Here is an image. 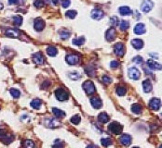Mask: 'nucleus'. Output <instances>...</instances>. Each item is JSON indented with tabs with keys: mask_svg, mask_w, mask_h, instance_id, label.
<instances>
[{
	"mask_svg": "<svg viewBox=\"0 0 162 148\" xmlns=\"http://www.w3.org/2000/svg\"><path fill=\"white\" fill-rule=\"evenodd\" d=\"M14 140V136L10 134L5 129H0V141L3 142L5 144H9L12 143Z\"/></svg>",
	"mask_w": 162,
	"mask_h": 148,
	"instance_id": "nucleus-1",
	"label": "nucleus"
},
{
	"mask_svg": "<svg viewBox=\"0 0 162 148\" xmlns=\"http://www.w3.org/2000/svg\"><path fill=\"white\" fill-rule=\"evenodd\" d=\"M55 96L59 101H65V100L68 99L69 94L64 89H62V88H59V89H57L55 91Z\"/></svg>",
	"mask_w": 162,
	"mask_h": 148,
	"instance_id": "nucleus-2",
	"label": "nucleus"
},
{
	"mask_svg": "<svg viewBox=\"0 0 162 148\" xmlns=\"http://www.w3.org/2000/svg\"><path fill=\"white\" fill-rule=\"evenodd\" d=\"M108 128H109V130H110V132L112 133L117 134V135L120 134L121 132H122V126L117 121H114V122L110 123V125L108 126Z\"/></svg>",
	"mask_w": 162,
	"mask_h": 148,
	"instance_id": "nucleus-3",
	"label": "nucleus"
},
{
	"mask_svg": "<svg viewBox=\"0 0 162 148\" xmlns=\"http://www.w3.org/2000/svg\"><path fill=\"white\" fill-rule=\"evenodd\" d=\"M83 89L86 91V93L88 94H92L95 93V91H96V89H95V85L93 84L92 82H90V81H87V82L83 83Z\"/></svg>",
	"mask_w": 162,
	"mask_h": 148,
	"instance_id": "nucleus-4",
	"label": "nucleus"
},
{
	"mask_svg": "<svg viewBox=\"0 0 162 148\" xmlns=\"http://www.w3.org/2000/svg\"><path fill=\"white\" fill-rule=\"evenodd\" d=\"M153 6L154 4L151 0H144L142 3V6H141V9H142V11L144 13H148L150 10L152 9Z\"/></svg>",
	"mask_w": 162,
	"mask_h": 148,
	"instance_id": "nucleus-5",
	"label": "nucleus"
},
{
	"mask_svg": "<svg viewBox=\"0 0 162 148\" xmlns=\"http://www.w3.org/2000/svg\"><path fill=\"white\" fill-rule=\"evenodd\" d=\"M46 26V23L45 22L40 18H37V19L35 20V22H34V28L35 30L37 31H41L42 30L44 29Z\"/></svg>",
	"mask_w": 162,
	"mask_h": 148,
	"instance_id": "nucleus-6",
	"label": "nucleus"
},
{
	"mask_svg": "<svg viewBox=\"0 0 162 148\" xmlns=\"http://www.w3.org/2000/svg\"><path fill=\"white\" fill-rule=\"evenodd\" d=\"M116 37H117V31H116L115 28H110L105 33V38H106V40L108 42L114 41L116 39Z\"/></svg>",
	"mask_w": 162,
	"mask_h": 148,
	"instance_id": "nucleus-7",
	"label": "nucleus"
},
{
	"mask_svg": "<svg viewBox=\"0 0 162 148\" xmlns=\"http://www.w3.org/2000/svg\"><path fill=\"white\" fill-rule=\"evenodd\" d=\"M114 51L116 53V55H118V57H122L125 54V46L122 43H118L116 44L114 47Z\"/></svg>",
	"mask_w": 162,
	"mask_h": 148,
	"instance_id": "nucleus-8",
	"label": "nucleus"
},
{
	"mask_svg": "<svg viewBox=\"0 0 162 148\" xmlns=\"http://www.w3.org/2000/svg\"><path fill=\"white\" fill-rule=\"evenodd\" d=\"M128 74H129V77L132 80H139L140 78V76H141V73L138 69H137L136 68H131V69H129L128 70Z\"/></svg>",
	"mask_w": 162,
	"mask_h": 148,
	"instance_id": "nucleus-9",
	"label": "nucleus"
},
{
	"mask_svg": "<svg viewBox=\"0 0 162 148\" xmlns=\"http://www.w3.org/2000/svg\"><path fill=\"white\" fill-rule=\"evenodd\" d=\"M160 105H161V101L158 98H153L149 102V107L153 110H158L160 108Z\"/></svg>",
	"mask_w": 162,
	"mask_h": 148,
	"instance_id": "nucleus-10",
	"label": "nucleus"
},
{
	"mask_svg": "<svg viewBox=\"0 0 162 148\" xmlns=\"http://www.w3.org/2000/svg\"><path fill=\"white\" fill-rule=\"evenodd\" d=\"M66 62L68 63L69 65H75L76 64L77 62L79 61V58H78V56H76V55H67L66 56Z\"/></svg>",
	"mask_w": 162,
	"mask_h": 148,
	"instance_id": "nucleus-11",
	"label": "nucleus"
},
{
	"mask_svg": "<svg viewBox=\"0 0 162 148\" xmlns=\"http://www.w3.org/2000/svg\"><path fill=\"white\" fill-rule=\"evenodd\" d=\"M33 58L34 62L37 65H42L44 63V57L41 53H35V54L32 56Z\"/></svg>",
	"mask_w": 162,
	"mask_h": 148,
	"instance_id": "nucleus-12",
	"label": "nucleus"
},
{
	"mask_svg": "<svg viewBox=\"0 0 162 148\" xmlns=\"http://www.w3.org/2000/svg\"><path fill=\"white\" fill-rule=\"evenodd\" d=\"M5 34L8 37H11V38H17L20 36V31L17 29H8L6 30Z\"/></svg>",
	"mask_w": 162,
	"mask_h": 148,
	"instance_id": "nucleus-13",
	"label": "nucleus"
},
{
	"mask_svg": "<svg viewBox=\"0 0 162 148\" xmlns=\"http://www.w3.org/2000/svg\"><path fill=\"white\" fill-rule=\"evenodd\" d=\"M146 64L149 67L150 69H154V70H156V69L160 70L161 69V65L158 64L157 61L153 60V59H148V60L146 61Z\"/></svg>",
	"mask_w": 162,
	"mask_h": 148,
	"instance_id": "nucleus-14",
	"label": "nucleus"
},
{
	"mask_svg": "<svg viewBox=\"0 0 162 148\" xmlns=\"http://www.w3.org/2000/svg\"><path fill=\"white\" fill-rule=\"evenodd\" d=\"M104 16V13L102 11L101 9H93L92 11H91V18L94 20H101L103 19Z\"/></svg>",
	"mask_w": 162,
	"mask_h": 148,
	"instance_id": "nucleus-15",
	"label": "nucleus"
},
{
	"mask_svg": "<svg viewBox=\"0 0 162 148\" xmlns=\"http://www.w3.org/2000/svg\"><path fill=\"white\" fill-rule=\"evenodd\" d=\"M90 104L91 105L94 107V108H101L102 107V105H103V103H102V100L100 99L99 97H93L90 99Z\"/></svg>",
	"mask_w": 162,
	"mask_h": 148,
	"instance_id": "nucleus-16",
	"label": "nucleus"
},
{
	"mask_svg": "<svg viewBox=\"0 0 162 148\" xmlns=\"http://www.w3.org/2000/svg\"><path fill=\"white\" fill-rule=\"evenodd\" d=\"M145 33V26L143 23H138L137 25L134 27V33L141 35Z\"/></svg>",
	"mask_w": 162,
	"mask_h": 148,
	"instance_id": "nucleus-17",
	"label": "nucleus"
},
{
	"mask_svg": "<svg viewBox=\"0 0 162 148\" xmlns=\"http://www.w3.org/2000/svg\"><path fill=\"white\" fill-rule=\"evenodd\" d=\"M120 143L125 146H128L131 143V137L129 134H123L120 138Z\"/></svg>",
	"mask_w": 162,
	"mask_h": 148,
	"instance_id": "nucleus-18",
	"label": "nucleus"
},
{
	"mask_svg": "<svg viewBox=\"0 0 162 148\" xmlns=\"http://www.w3.org/2000/svg\"><path fill=\"white\" fill-rule=\"evenodd\" d=\"M131 45L135 49H137V50H139V49L143 48V40H141V39H133L131 41Z\"/></svg>",
	"mask_w": 162,
	"mask_h": 148,
	"instance_id": "nucleus-19",
	"label": "nucleus"
},
{
	"mask_svg": "<svg viewBox=\"0 0 162 148\" xmlns=\"http://www.w3.org/2000/svg\"><path fill=\"white\" fill-rule=\"evenodd\" d=\"M143 91L145 93H150L151 90H152V84H151V81L150 80H145L143 82Z\"/></svg>",
	"mask_w": 162,
	"mask_h": 148,
	"instance_id": "nucleus-20",
	"label": "nucleus"
},
{
	"mask_svg": "<svg viewBox=\"0 0 162 148\" xmlns=\"http://www.w3.org/2000/svg\"><path fill=\"white\" fill-rule=\"evenodd\" d=\"M119 13L121 14L123 16H129L131 14V9L129 8V7L127 6H124V7H120L119 8Z\"/></svg>",
	"mask_w": 162,
	"mask_h": 148,
	"instance_id": "nucleus-21",
	"label": "nucleus"
},
{
	"mask_svg": "<svg viewBox=\"0 0 162 148\" xmlns=\"http://www.w3.org/2000/svg\"><path fill=\"white\" fill-rule=\"evenodd\" d=\"M59 34L62 39H67V38L70 37V35H71V33H70V31L66 29H62L61 31H59Z\"/></svg>",
	"mask_w": 162,
	"mask_h": 148,
	"instance_id": "nucleus-22",
	"label": "nucleus"
},
{
	"mask_svg": "<svg viewBox=\"0 0 162 148\" xmlns=\"http://www.w3.org/2000/svg\"><path fill=\"white\" fill-rule=\"evenodd\" d=\"M98 119H99V121L102 123H106L109 121V117L105 112H102V113L98 116Z\"/></svg>",
	"mask_w": 162,
	"mask_h": 148,
	"instance_id": "nucleus-23",
	"label": "nucleus"
},
{
	"mask_svg": "<svg viewBox=\"0 0 162 148\" xmlns=\"http://www.w3.org/2000/svg\"><path fill=\"white\" fill-rule=\"evenodd\" d=\"M142 110H143V107H142V105H139V104H134V105H132V107H131V111L133 112V113H135V114H140V113H142Z\"/></svg>",
	"mask_w": 162,
	"mask_h": 148,
	"instance_id": "nucleus-24",
	"label": "nucleus"
},
{
	"mask_svg": "<svg viewBox=\"0 0 162 148\" xmlns=\"http://www.w3.org/2000/svg\"><path fill=\"white\" fill-rule=\"evenodd\" d=\"M52 112H53V114L56 118H63L65 116V113L63 112L62 110H61V109H58V108H53L52 109Z\"/></svg>",
	"mask_w": 162,
	"mask_h": 148,
	"instance_id": "nucleus-25",
	"label": "nucleus"
},
{
	"mask_svg": "<svg viewBox=\"0 0 162 148\" xmlns=\"http://www.w3.org/2000/svg\"><path fill=\"white\" fill-rule=\"evenodd\" d=\"M47 53L48 56H50V57H55V56L57 55L58 50H57V48L54 46H48L47 48Z\"/></svg>",
	"mask_w": 162,
	"mask_h": 148,
	"instance_id": "nucleus-26",
	"label": "nucleus"
},
{
	"mask_svg": "<svg viewBox=\"0 0 162 148\" xmlns=\"http://www.w3.org/2000/svg\"><path fill=\"white\" fill-rule=\"evenodd\" d=\"M12 20H13L14 24H15L16 26L22 25V23H23V17H22V16H20V15L13 16V17H12Z\"/></svg>",
	"mask_w": 162,
	"mask_h": 148,
	"instance_id": "nucleus-27",
	"label": "nucleus"
},
{
	"mask_svg": "<svg viewBox=\"0 0 162 148\" xmlns=\"http://www.w3.org/2000/svg\"><path fill=\"white\" fill-rule=\"evenodd\" d=\"M42 101L40 99H34L31 102V107L35 108V109H39V107H41Z\"/></svg>",
	"mask_w": 162,
	"mask_h": 148,
	"instance_id": "nucleus-28",
	"label": "nucleus"
},
{
	"mask_svg": "<svg viewBox=\"0 0 162 148\" xmlns=\"http://www.w3.org/2000/svg\"><path fill=\"white\" fill-rule=\"evenodd\" d=\"M84 42H85V38L84 37H78V38H75V39H73L72 43L73 45H82L84 44Z\"/></svg>",
	"mask_w": 162,
	"mask_h": 148,
	"instance_id": "nucleus-29",
	"label": "nucleus"
},
{
	"mask_svg": "<svg viewBox=\"0 0 162 148\" xmlns=\"http://www.w3.org/2000/svg\"><path fill=\"white\" fill-rule=\"evenodd\" d=\"M127 93V89L124 87V86H121V85H119L117 87V94H118L119 96H125Z\"/></svg>",
	"mask_w": 162,
	"mask_h": 148,
	"instance_id": "nucleus-30",
	"label": "nucleus"
},
{
	"mask_svg": "<svg viewBox=\"0 0 162 148\" xmlns=\"http://www.w3.org/2000/svg\"><path fill=\"white\" fill-rule=\"evenodd\" d=\"M23 148H35V143L31 140H25L23 143Z\"/></svg>",
	"mask_w": 162,
	"mask_h": 148,
	"instance_id": "nucleus-31",
	"label": "nucleus"
},
{
	"mask_svg": "<svg viewBox=\"0 0 162 148\" xmlns=\"http://www.w3.org/2000/svg\"><path fill=\"white\" fill-rule=\"evenodd\" d=\"M46 125L48 126L50 128H54V127L56 126H59L60 124L58 122H56L54 119H48V121H46Z\"/></svg>",
	"mask_w": 162,
	"mask_h": 148,
	"instance_id": "nucleus-32",
	"label": "nucleus"
},
{
	"mask_svg": "<svg viewBox=\"0 0 162 148\" xmlns=\"http://www.w3.org/2000/svg\"><path fill=\"white\" fill-rule=\"evenodd\" d=\"M101 143H102V145H103V146L108 147V146H110L112 144V140L109 139V138H104V139L101 140Z\"/></svg>",
	"mask_w": 162,
	"mask_h": 148,
	"instance_id": "nucleus-33",
	"label": "nucleus"
},
{
	"mask_svg": "<svg viewBox=\"0 0 162 148\" xmlns=\"http://www.w3.org/2000/svg\"><path fill=\"white\" fill-rule=\"evenodd\" d=\"M9 92H10V94H11L14 98H19L21 96V92L18 89H14V88H12V89H10Z\"/></svg>",
	"mask_w": 162,
	"mask_h": 148,
	"instance_id": "nucleus-34",
	"label": "nucleus"
},
{
	"mask_svg": "<svg viewBox=\"0 0 162 148\" xmlns=\"http://www.w3.org/2000/svg\"><path fill=\"white\" fill-rule=\"evenodd\" d=\"M129 27V22H127V20H122L121 23H120V30L121 31H126L128 30Z\"/></svg>",
	"mask_w": 162,
	"mask_h": 148,
	"instance_id": "nucleus-35",
	"label": "nucleus"
},
{
	"mask_svg": "<svg viewBox=\"0 0 162 148\" xmlns=\"http://www.w3.org/2000/svg\"><path fill=\"white\" fill-rule=\"evenodd\" d=\"M76 15H77V12L76 10H69V11L66 12V16L70 18V19H75Z\"/></svg>",
	"mask_w": 162,
	"mask_h": 148,
	"instance_id": "nucleus-36",
	"label": "nucleus"
},
{
	"mask_svg": "<svg viewBox=\"0 0 162 148\" xmlns=\"http://www.w3.org/2000/svg\"><path fill=\"white\" fill-rule=\"evenodd\" d=\"M69 77H70V79L76 81V80H78L80 78V75H79V73L74 71V72H70L69 73Z\"/></svg>",
	"mask_w": 162,
	"mask_h": 148,
	"instance_id": "nucleus-37",
	"label": "nucleus"
},
{
	"mask_svg": "<svg viewBox=\"0 0 162 148\" xmlns=\"http://www.w3.org/2000/svg\"><path fill=\"white\" fill-rule=\"evenodd\" d=\"M71 122L73 123V124H79V122H80V117L79 116H77V115H75L74 117L71 118Z\"/></svg>",
	"mask_w": 162,
	"mask_h": 148,
	"instance_id": "nucleus-38",
	"label": "nucleus"
},
{
	"mask_svg": "<svg viewBox=\"0 0 162 148\" xmlns=\"http://www.w3.org/2000/svg\"><path fill=\"white\" fill-rule=\"evenodd\" d=\"M102 81H103V83H105V84H109V83H111L112 79H111L109 76L104 75V76H103V78H102Z\"/></svg>",
	"mask_w": 162,
	"mask_h": 148,
	"instance_id": "nucleus-39",
	"label": "nucleus"
},
{
	"mask_svg": "<svg viewBox=\"0 0 162 148\" xmlns=\"http://www.w3.org/2000/svg\"><path fill=\"white\" fill-rule=\"evenodd\" d=\"M35 7H37V8H43L44 7V1L43 0H36L34 3Z\"/></svg>",
	"mask_w": 162,
	"mask_h": 148,
	"instance_id": "nucleus-40",
	"label": "nucleus"
},
{
	"mask_svg": "<svg viewBox=\"0 0 162 148\" xmlns=\"http://www.w3.org/2000/svg\"><path fill=\"white\" fill-rule=\"evenodd\" d=\"M52 148H63V143L61 142V141L57 140V141H56V143H54Z\"/></svg>",
	"mask_w": 162,
	"mask_h": 148,
	"instance_id": "nucleus-41",
	"label": "nucleus"
},
{
	"mask_svg": "<svg viewBox=\"0 0 162 148\" xmlns=\"http://www.w3.org/2000/svg\"><path fill=\"white\" fill-rule=\"evenodd\" d=\"M110 23L112 24V25H114V26H116V25H118V19L117 17H112L111 19H110Z\"/></svg>",
	"mask_w": 162,
	"mask_h": 148,
	"instance_id": "nucleus-42",
	"label": "nucleus"
},
{
	"mask_svg": "<svg viewBox=\"0 0 162 148\" xmlns=\"http://www.w3.org/2000/svg\"><path fill=\"white\" fill-rule=\"evenodd\" d=\"M110 66H111V68H113V69H117V68H118V67H119V62L117 61V60H113L110 63Z\"/></svg>",
	"mask_w": 162,
	"mask_h": 148,
	"instance_id": "nucleus-43",
	"label": "nucleus"
},
{
	"mask_svg": "<svg viewBox=\"0 0 162 148\" xmlns=\"http://www.w3.org/2000/svg\"><path fill=\"white\" fill-rule=\"evenodd\" d=\"M133 62L137 63V64H141V63L143 62V58L140 57V56H137L134 58H133Z\"/></svg>",
	"mask_w": 162,
	"mask_h": 148,
	"instance_id": "nucleus-44",
	"label": "nucleus"
},
{
	"mask_svg": "<svg viewBox=\"0 0 162 148\" xmlns=\"http://www.w3.org/2000/svg\"><path fill=\"white\" fill-rule=\"evenodd\" d=\"M70 0H63L62 3V8L63 9H66V8H68L69 5H70Z\"/></svg>",
	"mask_w": 162,
	"mask_h": 148,
	"instance_id": "nucleus-45",
	"label": "nucleus"
},
{
	"mask_svg": "<svg viewBox=\"0 0 162 148\" xmlns=\"http://www.w3.org/2000/svg\"><path fill=\"white\" fill-rule=\"evenodd\" d=\"M48 86H50V82L47 81V82H44L43 85H42V88H43V89H45V88H48Z\"/></svg>",
	"mask_w": 162,
	"mask_h": 148,
	"instance_id": "nucleus-46",
	"label": "nucleus"
},
{
	"mask_svg": "<svg viewBox=\"0 0 162 148\" xmlns=\"http://www.w3.org/2000/svg\"><path fill=\"white\" fill-rule=\"evenodd\" d=\"M17 3H19V0H9V5H14V4H17Z\"/></svg>",
	"mask_w": 162,
	"mask_h": 148,
	"instance_id": "nucleus-47",
	"label": "nucleus"
},
{
	"mask_svg": "<svg viewBox=\"0 0 162 148\" xmlns=\"http://www.w3.org/2000/svg\"><path fill=\"white\" fill-rule=\"evenodd\" d=\"M60 2H61V0H52V3H53L55 6H57Z\"/></svg>",
	"mask_w": 162,
	"mask_h": 148,
	"instance_id": "nucleus-48",
	"label": "nucleus"
},
{
	"mask_svg": "<svg viewBox=\"0 0 162 148\" xmlns=\"http://www.w3.org/2000/svg\"><path fill=\"white\" fill-rule=\"evenodd\" d=\"M87 148H99L97 145H94V144H90V145H88Z\"/></svg>",
	"mask_w": 162,
	"mask_h": 148,
	"instance_id": "nucleus-49",
	"label": "nucleus"
},
{
	"mask_svg": "<svg viewBox=\"0 0 162 148\" xmlns=\"http://www.w3.org/2000/svg\"><path fill=\"white\" fill-rule=\"evenodd\" d=\"M132 148H139V147H132Z\"/></svg>",
	"mask_w": 162,
	"mask_h": 148,
	"instance_id": "nucleus-50",
	"label": "nucleus"
}]
</instances>
